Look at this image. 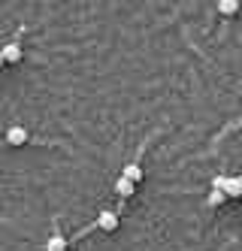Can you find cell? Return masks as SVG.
I'll use <instances>...</instances> for the list:
<instances>
[{
  "label": "cell",
  "instance_id": "9c48e42d",
  "mask_svg": "<svg viewBox=\"0 0 242 251\" xmlns=\"http://www.w3.org/2000/svg\"><path fill=\"white\" fill-rule=\"evenodd\" d=\"M224 200H227V194H224V191H215V188H212V194L206 197V203H209L212 209H215V206H221Z\"/></svg>",
  "mask_w": 242,
  "mask_h": 251
},
{
  "label": "cell",
  "instance_id": "6da1fadb",
  "mask_svg": "<svg viewBox=\"0 0 242 251\" xmlns=\"http://www.w3.org/2000/svg\"><path fill=\"white\" fill-rule=\"evenodd\" d=\"M3 142L9 149H25L27 142H36V139L30 136V130L25 127V124H9V127L3 130Z\"/></svg>",
  "mask_w": 242,
  "mask_h": 251
},
{
  "label": "cell",
  "instance_id": "8fae6325",
  "mask_svg": "<svg viewBox=\"0 0 242 251\" xmlns=\"http://www.w3.org/2000/svg\"><path fill=\"white\" fill-rule=\"evenodd\" d=\"M70 251H73V248H70Z\"/></svg>",
  "mask_w": 242,
  "mask_h": 251
},
{
  "label": "cell",
  "instance_id": "52a82bcc",
  "mask_svg": "<svg viewBox=\"0 0 242 251\" xmlns=\"http://www.w3.org/2000/svg\"><path fill=\"white\" fill-rule=\"evenodd\" d=\"M121 176H124V178H130L134 185H139V182H142V176H145V170H142V164H136V160H130V164H124Z\"/></svg>",
  "mask_w": 242,
  "mask_h": 251
},
{
  "label": "cell",
  "instance_id": "7a4b0ae2",
  "mask_svg": "<svg viewBox=\"0 0 242 251\" xmlns=\"http://www.w3.org/2000/svg\"><path fill=\"white\" fill-rule=\"evenodd\" d=\"M73 245H70V236H64V230H61V221L54 218L52 221V236L46 239V245H43V251H70Z\"/></svg>",
  "mask_w": 242,
  "mask_h": 251
},
{
  "label": "cell",
  "instance_id": "8992f818",
  "mask_svg": "<svg viewBox=\"0 0 242 251\" xmlns=\"http://www.w3.org/2000/svg\"><path fill=\"white\" fill-rule=\"evenodd\" d=\"M134 194H136V185L130 182V178L118 176V178H115V197H118V200H130Z\"/></svg>",
  "mask_w": 242,
  "mask_h": 251
},
{
  "label": "cell",
  "instance_id": "ba28073f",
  "mask_svg": "<svg viewBox=\"0 0 242 251\" xmlns=\"http://www.w3.org/2000/svg\"><path fill=\"white\" fill-rule=\"evenodd\" d=\"M218 12H221V15H236V12H239V0H221V3H218Z\"/></svg>",
  "mask_w": 242,
  "mask_h": 251
},
{
  "label": "cell",
  "instance_id": "3957f363",
  "mask_svg": "<svg viewBox=\"0 0 242 251\" xmlns=\"http://www.w3.org/2000/svg\"><path fill=\"white\" fill-rule=\"evenodd\" d=\"M215 191H224L227 197H242V176H215L212 178Z\"/></svg>",
  "mask_w": 242,
  "mask_h": 251
},
{
  "label": "cell",
  "instance_id": "5b68a950",
  "mask_svg": "<svg viewBox=\"0 0 242 251\" xmlns=\"http://www.w3.org/2000/svg\"><path fill=\"white\" fill-rule=\"evenodd\" d=\"M0 51H3V58H6V64H22L25 61V43L22 40H9L6 46H0Z\"/></svg>",
  "mask_w": 242,
  "mask_h": 251
},
{
  "label": "cell",
  "instance_id": "277c9868",
  "mask_svg": "<svg viewBox=\"0 0 242 251\" xmlns=\"http://www.w3.org/2000/svg\"><path fill=\"white\" fill-rule=\"evenodd\" d=\"M94 224H97V230H103V233H115L118 224H121V212H118V209H100L97 218H94Z\"/></svg>",
  "mask_w": 242,
  "mask_h": 251
},
{
  "label": "cell",
  "instance_id": "30bf717a",
  "mask_svg": "<svg viewBox=\"0 0 242 251\" xmlns=\"http://www.w3.org/2000/svg\"><path fill=\"white\" fill-rule=\"evenodd\" d=\"M6 64V58H3V51H0V67H3Z\"/></svg>",
  "mask_w": 242,
  "mask_h": 251
}]
</instances>
